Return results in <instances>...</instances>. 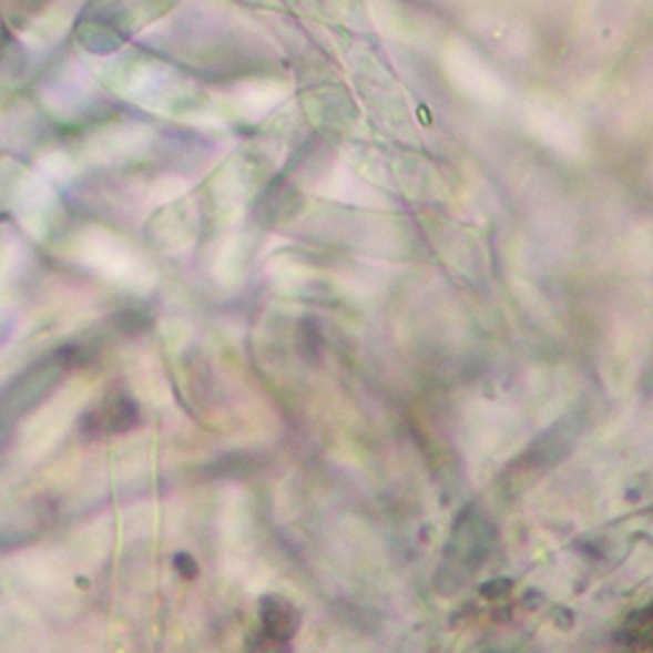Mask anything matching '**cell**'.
<instances>
[{
	"mask_svg": "<svg viewBox=\"0 0 653 653\" xmlns=\"http://www.w3.org/2000/svg\"><path fill=\"white\" fill-rule=\"evenodd\" d=\"M261 621H263V635H266V646L282 643L292 639L296 625H299V615L292 608V602L282 598H263L261 600Z\"/></svg>",
	"mask_w": 653,
	"mask_h": 653,
	"instance_id": "cell-1",
	"label": "cell"
},
{
	"mask_svg": "<svg viewBox=\"0 0 653 653\" xmlns=\"http://www.w3.org/2000/svg\"><path fill=\"white\" fill-rule=\"evenodd\" d=\"M174 567H176V572H180L182 577H186V580H192V577H197V572H200L197 562H194V559L190 554H180V557H176L174 559Z\"/></svg>",
	"mask_w": 653,
	"mask_h": 653,
	"instance_id": "cell-2",
	"label": "cell"
},
{
	"mask_svg": "<svg viewBox=\"0 0 653 653\" xmlns=\"http://www.w3.org/2000/svg\"><path fill=\"white\" fill-rule=\"evenodd\" d=\"M498 590H511V582L503 580V582H493V584H482V595L486 598H500Z\"/></svg>",
	"mask_w": 653,
	"mask_h": 653,
	"instance_id": "cell-3",
	"label": "cell"
}]
</instances>
